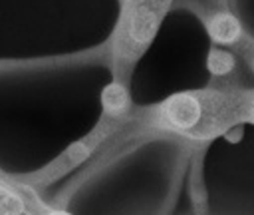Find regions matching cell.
<instances>
[{
  "label": "cell",
  "instance_id": "52a82bcc",
  "mask_svg": "<svg viewBox=\"0 0 254 215\" xmlns=\"http://www.w3.org/2000/svg\"><path fill=\"white\" fill-rule=\"evenodd\" d=\"M248 121H252V123H254V100H252L250 109H248Z\"/></svg>",
  "mask_w": 254,
  "mask_h": 215
},
{
  "label": "cell",
  "instance_id": "7a4b0ae2",
  "mask_svg": "<svg viewBox=\"0 0 254 215\" xmlns=\"http://www.w3.org/2000/svg\"><path fill=\"white\" fill-rule=\"evenodd\" d=\"M169 4L171 0H125L111 42L117 72L133 66L149 48Z\"/></svg>",
  "mask_w": 254,
  "mask_h": 215
},
{
  "label": "cell",
  "instance_id": "5b68a950",
  "mask_svg": "<svg viewBox=\"0 0 254 215\" xmlns=\"http://www.w3.org/2000/svg\"><path fill=\"white\" fill-rule=\"evenodd\" d=\"M206 68L212 76H226L232 68H234V56L226 50H210L208 58H206Z\"/></svg>",
  "mask_w": 254,
  "mask_h": 215
},
{
  "label": "cell",
  "instance_id": "ba28073f",
  "mask_svg": "<svg viewBox=\"0 0 254 215\" xmlns=\"http://www.w3.org/2000/svg\"><path fill=\"white\" fill-rule=\"evenodd\" d=\"M252 54H254V48H252ZM252 68H254V56H252Z\"/></svg>",
  "mask_w": 254,
  "mask_h": 215
},
{
  "label": "cell",
  "instance_id": "277c9868",
  "mask_svg": "<svg viewBox=\"0 0 254 215\" xmlns=\"http://www.w3.org/2000/svg\"><path fill=\"white\" fill-rule=\"evenodd\" d=\"M101 106L107 115L119 117L129 109V96L121 82H111L101 92Z\"/></svg>",
  "mask_w": 254,
  "mask_h": 215
},
{
  "label": "cell",
  "instance_id": "3957f363",
  "mask_svg": "<svg viewBox=\"0 0 254 215\" xmlns=\"http://www.w3.org/2000/svg\"><path fill=\"white\" fill-rule=\"evenodd\" d=\"M206 30H208V36L212 42L216 44H224V46H230V44H236L242 36V26L238 22V18L230 12H216L208 18L206 22Z\"/></svg>",
  "mask_w": 254,
  "mask_h": 215
},
{
  "label": "cell",
  "instance_id": "8992f818",
  "mask_svg": "<svg viewBox=\"0 0 254 215\" xmlns=\"http://www.w3.org/2000/svg\"><path fill=\"white\" fill-rule=\"evenodd\" d=\"M0 211L4 213V215H8V213H24L26 209H24V203H22V199L16 195V191H10L6 185H2L0 187Z\"/></svg>",
  "mask_w": 254,
  "mask_h": 215
},
{
  "label": "cell",
  "instance_id": "6da1fadb",
  "mask_svg": "<svg viewBox=\"0 0 254 215\" xmlns=\"http://www.w3.org/2000/svg\"><path fill=\"white\" fill-rule=\"evenodd\" d=\"M250 104L252 100L246 94L218 90L181 92L159 106L157 123L190 139H212L238 121L248 119Z\"/></svg>",
  "mask_w": 254,
  "mask_h": 215
}]
</instances>
